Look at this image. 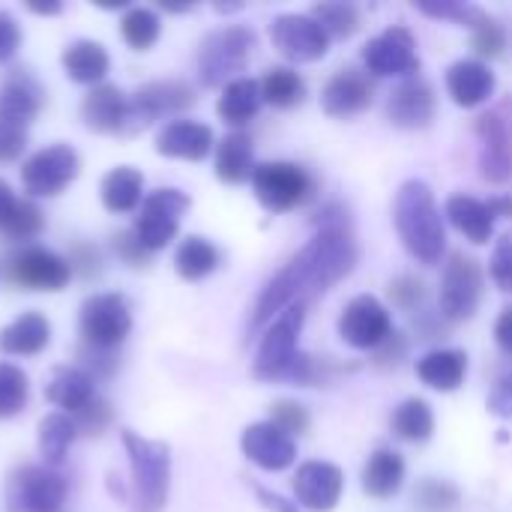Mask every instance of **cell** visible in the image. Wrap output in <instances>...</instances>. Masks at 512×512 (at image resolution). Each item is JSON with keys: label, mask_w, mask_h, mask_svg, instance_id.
Here are the masks:
<instances>
[{"label": "cell", "mask_w": 512, "mask_h": 512, "mask_svg": "<svg viewBox=\"0 0 512 512\" xmlns=\"http://www.w3.org/2000/svg\"><path fill=\"white\" fill-rule=\"evenodd\" d=\"M357 264L354 237L342 225H324L261 291L249 330H261L267 321L279 318L288 306L300 303L306 294H324L342 282Z\"/></svg>", "instance_id": "cell-1"}, {"label": "cell", "mask_w": 512, "mask_h": 512, "mask_svg": "<svg viewBox=\"0 0 512 512\" xmlns=\"http://www.w3.org/2000/svg\"><path fill=\"white\" fill-rule=\"evenodd\" d=\"M393 222L396 231L405 243V249L423 261V264H438L444 249H447V228L444 216L435 204L432 189L423 180H408L396 192L393 201Z\"/></svg>", "instance_id": "cell-2"}, {"label": "cell", "mask_w": 512, "mask_h": 512, "mask_svg": "<svg viewBox=\"0 0 512 512\" xmlns=\"http://www.w3.org/2000/svg\"><path fill=\"white\" fill-rule=\"evenodd\" d=\"M123 447L132 468V512H162L171 492V447L123 429Z\"/></svg>", "instance_id": "cell-3"}, {"label": "cell", "mask_w": 512, "mask_h": 512, "mask_svg": "<svg viewBox=\"0 0 512 512\" xmlns=\"http://www.w3.org/2000/svg\"><path fill=\"white\" fill-rule=\"evenodd\" d=\"M306 321V300L288 306L264 333L261 348L255 354V378L273 381V378H297L309 381V357L297 351V339Z\"/></svg>", "instance_id": "cell-4"}, {"label": "cell", "mask_w": 512, "mask_h": 512, "mask_svg": "<svg viewBox=\"0 0 512 512\" xmlns=\"http://www.w3.org/2000/svg\"><path fill=\"white\" fill-rule=\"evenodd\" d=\"M255 48V33L243 24H231L222 30H213L198 51V75L204 87H219L237 81V72H243L249 54Z\"/></svg>", "instance_id": "cell-5"}, {"label": "cell", "mask_w": 512, "mask_h": 512, "mask_svg": "<svg viewBox=\"0 0 512 512\" xmlns=\"http://www.w3.org/2000/svg\"><path fill=\"white\" fill-rule=\"evenodd\" d=\"M69 483L54 468L21 465L6 480V512H60Z\"/></svg>", "instance_id": "cell-6"}, {"label": "cell", "mask_w": 512, "mask_h": 512, "mask_svg": "<svg viewBox=\"0 0 512 512\" xmlns=\"http://www.w3.org/2000/svg\"><path fill=\"white\" fill-rule=\"evenodd\" d=\"M189 195L180 189H156L141 201V213L132 225V234L138 237V243L153 255L159 249H165L177 231H180V219L189 210Z\"/></svg>", "instance_id": "cell-7"}, {"label": "cell", "mask_w": 512, "mask_h": 512, "mask_svg": "<svg viewBox=\"0 0 512 512\" xmlns=\"http://www.w3.org/2000/svg\"><path fill=\"white\" fill-rule=\"evenodd\" d=\"M132 333V309L123 294H93L81 306V336L87 348L114 351Z\"/></svg>", "instance_id": "cell-8"}, {"label": "cell", "mask_w": 512, "mask_h": 512, "mask_svg": "<svg viewBox=\"0 0 512 512\" xmlns=\"http://www.w3.org/2000/svg\"><path fill=\"white\" fill-rule=\"evenodd\" d=\"M6 279L24 291H63L72 279L69 261L45 246H21L6 258Z\"/></svg>", "instance_id": "cell-9"}, {"label": "cell", "mask_w": 512, "mask_h": 512, "mask_svg": "<svg viewBox=\"0 0 512 512\" xmlns=\"http://www.w3.org/2000/svg\"><path fill=\"white\" fill-rule=\"evenodd\" d=\"M81 171V159L69 144H51L36 150L24 165H21V183L24 192L33 198H54L60 195Z\"/></svg>", "instance_id": "cell-10"}, {"label": "cell", "mask_w": 512, "mask_h": 512, "mask_svg": "<svg viewBox=\"0 0 512 512\" xmlns=\"http://www.w3.org/2000/svg\"><path fill=\"white\" fill-rule=\"evenodd\" d=\"M252 189H255V198L270 213H285L309 198L312 180L294 162H264V165H255Z\"/></svg>", "instance_id": "cell-11"}, {"label": "cell", "mask_w": 512, "mask_h": 512, "mask_svg": "<svg viewBox=\"0 0 512 512\" xmlns=\"http://www.w3.org/2000/svg\"><path fill=\"white\" fill-rule=\"evenodd\" d=\"M483 300V270L474 258L456 252L450 255L441 276V312L450 321H465L477 312Z\"/></svg>", "instance_id": "cell-12"}, {"label": "cell", "mask_w": 512, "mask_h": 512, "mask_svg": "<svg viewBox=\"0 0 512 512\" xmlns=\"http://www.w3.org/2000/svg\"><path fill=\"white\" fill-rule=\"evenodd\" d=\"M339 336L357 351H372L393 336V318L378 297L360 294L345 306L339 318Z\"/></svg>", "instance_id": "cell-13"}, {"label": "cell", "mask_w": 512, "mask_h": 512, "mask_svg": "<svg viewBox=\"0 0 512 512\" xmlns=\"http://www.w3.org/2000/svg\"><path fill=\"white\" fill-rule=\"evenodd\" d=\"M363 63L372 75L387 78V75H417L420 72V57H417V42L414 33L402 24L387 27L375 39L366 42L363 48Z\"/></svg>", "instance_id": "cell-14"}, {"label": "cell", "mask_w": 512, "mask_h": 512, "mask_svg": "<svg viewBox=\"0 0 512 512\" xmlns=\"http://www.w3.org/2000/svg\"><path fill=\"white\" fill-rule=\"evenodd\" d=\"M195 105V90L183 81H150L129 96V132Z\"/></svg>", "instance_id": "cell-15"}, {"label": "cell", "mask_w": 512, "mask_h": 512, "mask_svg": "<svg viewBox=\"0 0 512 512\" xmlns=\"http://www.w3.org/2000/svg\"><path fill=\"white\" fill-rule=\"evenodd\" d=\"M270 39L294 63H312L321 60L330 48L327 30L312 15H279L270 24Z\"/></svg>", "instance_id": "cell-16"}, {"label": "cell", "mask_w": 512, "mask_h": 512, "mask_svg": "<svg viewBox=\"0 0 512 512\" xmlns=\"http://www.w3.org/2000/svg\"><path fill=\"white\" fill-rule=\"evenodd\" d=\"M81 117L84 126L99 135L129 132V96L117 84H96L81 99Z\"/></svg>", "instance_id": "cell-17"}, {"label": "cell", "mask_w": 512, "mask_h": 512, "mask_svg": "<svg viewBox=\"0 0 512 512\" xmlns=\"http://www.w3.org/2000/svg\"><path fill=\"white\" fill-rule=\"evenodd\" d=\"M243 456L261 471H285L297 459V444L291 435L276 429L273 423H255L240 438Z\"/></svg>", "instance_id": "cell-18"}, {"label": "cell", "mask_w": 512, "mask_h": 512, "mask_svg": "<svg viewBox=\"0 0 512 512\" xmlns=\"http://www.w3.org/2000/svg\"><path fill=\"white\" fill-rule=\"evenodd\" d=\"M342 489H345V477L330 462H306V465L297 468L294 492H297V501L306 510L330 512L339 504Z\"/></svg>", "instance_id": "cell-19"}, {"label": "cell", "mask_w": 512, "mask_h": 512, "mask_svg": "<svg viewBox=\"0 0 512 512\" xmlns=\"http://www.w3.org/2000/svg\"><path fill=\"white\" fill-rule=\"evenodd\" d=\"M372 96H375V87L369 81V75L357 72V69H342L336 72L324 93H321V105L330 117H354L360 111H366L372 105Z\"/></svg>", "instance_id": "cell-20"}, {"label": "cell", "mask_w": 512, "mask_h": 512, "mask_svg": "<svg viewBox=\"0 0 512 512\" xmlns=\"http://www.w3.org/2000/svg\"><path fill=\"white\" fill-rule=\"evenodd\" d=\"M387 117L399 129H426L435 117V93L423 78H408L402 81L390 102H387Z\"/></svg>", "instance_id": "cell-21"}, {"label": "cell", "mask_w": 512, "mask_h": 512, "mask_svg": "<svg viewBox=\"0 0 512 512\" xmlns=\"http://www.w3.org/2000/svg\"><path fill=\"white\" fill-rule=\"evenodd\" d=\"M213 150V129L198 120H171L156 135V153L168 159L201 162Z\"/></svg>", "instance_id": "cell-22"}, {"label": "cell", "mask_w": 512, "mask_h": 512, "mask_svg": "<svg viewBox=\"0 0 512 512\" xmlns=\"http://www.w3.org/2000/svg\"><path fill=\"white\" fill-rule=\"evenodd\" d=\"M39 111H42V90L27 72L18 69L0 87V123L15 126V129H27Z\"/></svg>", "instance_id": "cell-23"}, {"label": "cell", "mask_w": 512, "mask_h": 512, "mask_svg": "<svg viewBox=\"0 0 512 512\" xmlns=\"http://www.w3.org/2000/svg\"><path fill=\"white\" fill-rule=\"evenodd\" d=\"M510 204L504 201H495V204H486L480 198H471V195H453L447 201V216L450 222L471 240V243H489L492 234H495V219H498V210H507Z\"/></svg>", "instance_id": "cell-24"}, {"label": "cell", "mask_w": 512, "mask_h": 512, "mask_svg": "<svg viewBox=\"0 0 512 512\" xmlns=\"http://www.w3.org/2000/svg\"><path fill=\"white\" fill-rule=\"evenodd\" d=\"M447 90L456 105L477 108L495 93V72L483 60H456L447 72Z\"/></svg>", "instance_id": "cell-25"}, {"label": "cell", "mask_w": 512, "mask_h": 512, "mask_svg": "<svg viewBox=\"0 0 512 512\" xmlns=\"http://www.w3.org/2000/svg\"><path fill=\"white\" fill-rule=\"evenodd\" d=\"M51 342V324L42 312H24L0 330V351L9 357H36Z\"/></svg>", "instance_id": "cell-26"}, {"label": "cell", "mask_w": 512, "mask_h": 512, "mask_svg": "<svg viewBox=\"0 0 512 512\" xmlns=\"http://www.w3.org/2000/svg\"><path fill=\"white\" fill-rule=\"evenodd\" d=\"M60 63H63V72L72 81L90 84V87L102 84V78L111 69V57H108L105 45L96 42V39H75V42H69L63 48V54H60Z\"/></svg>", "instance_id": "cell-27"}, {"label": "cell", "mask_w": 512, "mask_h": 512, "mask_svg": "<svg viewBox=\"0 0 512 512\" xmlns=\"http://www.w3.org/2000/svg\"><path fill=\"white\" fill-rule=\"evenodd\" d=\"M45 399L51 405L63 408L66 414H78L96 399L93 375L78 366H60V369H54V375L45 387Z\"/></svg>", "instance_id": "cell-28"}, {"label": "cell", "mask_w": 512, "mask_h": 512, "mask_svg": "<svg viewBox=\"0 0 512 512\" xmlns=\"http://www.w3.org/2000/svg\"><path fill=\"white\" fill-rule=\"evenodd\" d=\"M255 174V150L246 132H231L216 144V177L222 183H243Z\"/></svg>", "instance_id": "cell-29"}, {"label": "cell", "mask_w": 512, "mask_h": 512, "mask_svg": "<svg viewBox=\"0 0 512 512\" xmlns=\"http://www.w3.org/2000/svg\"><path fill=\"white\" fill-rule=\"evenodd\" d=\"M141 192H144V174L132 165L111 168L99 183V195L108 213H132L141 204Z\"/></svg>", "instance_id": "cell-30"}, {"label": "cell", "mask_w": 512, "mask_h": 512, "mask_svg": "<svg viewBox=\"0 0 512 512\" xmlns=\"http://www.w3.org/2000/svg\"><path fill=\"white\" fill-rule=\"evenodd\" d=\"M465 372H468V357H465V351H453V348L432 351L417 363L420 381L441 393L459 390V384L465 381Z\"/></svg>", "instance_id": "cell-31"}, {"label": "cell", "mask_w": 512, "mask_h": 512, "mask_svg": "<svg viewBox=\"0 0 512 512\" xmlns=\"http://www.w3.org/2000/svg\"><path fill=\"white\" fill-rule=\"evenodd\" d=\"M405 483V462L396 450H378L363 468V492L369 498H393Z\"/></svg>", "instance_id": "cell-32"}, {"label": "cell", "mask_w": 512, "mask_h": 512, "mask_svg": "<svg viewBox=\"0 0 512 512\" xmlns=\"http://www.w3.org/2000/svg\"><path fill=\"white\" fill-rule=\"evenodd\" d=\"M480 135H483V174L495 183L507 180L512 174V144L507 126L501 123L498 114H489L480 123Z\"/></svg>", "instance_id": "cell-33"}, {"label": "cell", "mask_w": 512, "mask_h": 512, "mask_svg": "<svg viewBox=\"0 0 512 512\" xmlns=\"http://www.w3.org/2000/svg\"><path fill=\"white\" fill-rule=\"evenodd\" d=\"M261 102H264V96H261V81H255V78H237V81H231V84L222 90L216 111H219V117H222L225 123L243 126V123H249V120L261 111Z\"/></svg>", "instance_id": "cell-34"}, {"label": "cell", "mask_w": 512, "mask_h": 512, "mask_svg": "<svg viewBox=\"0 0 512 512\" xmlns=\"http://www.w3.org/2000/svg\"><path fill=\"white\" fill-rule=\"evenodd\" d=\"M78 438V426L69 414H45L39 420V456L45 459V468H57L63 465L69 447Z\"/></svg>", "instance_id": "cell-35"}, {"label": "cell", "mask_w": 512, "mask_h": 512, "mask_svg": "<svg viewBox=\"0 0 512 512\" xmlns=\"http://www.w3.org/2000/svg\"><path fill=\"white\" fill-rule=\"evenodd\" d=\"M174 267H177V276H180V279H186V282H201V279H207V276L219 267V249H216L207 237L189 234V237L177 246Z\"/></svg>", "instance_id": "cell-36"}, {"label": "cell", "mask_w": 512, "mask_h": 512, "mask_svg": "<svg viewBox=\"0 0 512 512\" xmlns=\"http://www.w3.org/2000/svg\"><path fill=\"white\" fill-rule=\"evenodd\" d=\"M393 432L411 444L429 441L435 432V414H432L429 402L426 399H405L393 414Z\"/></svg>", "instance_id": "cell-37"}, {"label": "cell", "mask_w": 512, "mask_h": 512, "mask_svg": "<svg viewBox=\"0 0 512 512\" xmlns=\"http://www.w3.org/2000/svg\"><path fill=\"white\" fill-rule=\"evenodd\" d=\"M42 228H45V216L27 198H15V204L0 219V237L9 243H27L33 237H39Z\"/></svg>", "instance_id": "cell-38"}, {"label": "cell", "mask_w": 512, "mask_h": 512, "mask_svg": "<svg viewBox=\"0 0 512 512\" xmlns=\"http://www.w3.org/2000/svg\"><path fill=\"white\" fill-rule=\"evenodd\" d=\"M159 33H162V21L150 6H129L120 18V36L135 51L153 48L159 42Z\"/></svg>", "instance_id": "cell-39"}, {"label": "cell", "mask_w": 512, "mask_h": 512, "mask_svg": "<svg viewBox=\"0 0 512 512\" xmlns=\"http://www.w3.org/2000/svg\"><path fill=\"white\" fill-rule=\"evenodd\" d=\"M261 96H264V102H270L273 108H294V105H300L303 96H306V81H303L294 69L276 66V69H270V72L261 78Z\"/></svg>", "instance_id": "cell-40"}, {"label": "cell", "mask_w": 512, "mask_h": 512, "mask_svg": "<svg viewBox=\"0 0 512 512\" xmlns=\"http://www.w3.org/2000/svg\"><path fill=\"white\" fill-rule=\"evenodd\" d=\"M27 393V375L12 363H0V420L21 414L27 408Z\"/></svg>", "instance_id": "cell-41"}, {"label": "cell", "mask_w": 512, "mask_h": 512, "mask_svg": "<svg viewBox=\"0 0 512 512\" xmlns=\"http://www.w3.org/2000/svg\"><path fill=\"white\" fill-rule=\"evenodd\" d=\"M324 30L327 36H351L360 24V15L351 3H321L315 6V15H312Z\"/></svg>", "instance_id": "cell-42"}, {"label": "cell", "mask_w": 512, "mask_h": 512, "mask_svg": "<svg viewBox=\"0 0 512 512\" xmlns=\"http://www.w3.org/2000/svg\"><path fill=\"white\" fill-rule=\"evenodd\" d=\"M417 504L423 512H453L459 507V492L444 480H426L417 489Z\"/></svg>", "instance_id": "cell-43"}, {"label": "cell", "mask_w": 512, "mask_h": 512, "mask_svg": "<svg viewBox=\"0 0 512 512\" xmlns=\"http://www.w3.org/2000/svg\"><path fill=\"white\" fill-rule=\"evenodd\" d=\"M270 423L294 438V435H303L309 429V414L297 402H276L273 411H270Z\"/></svg>", "instance_id": "cell-44"}, {"label": "cell", "mask_w": 512, "mask_h": 512, "mask_svg": "<svg viewBox=\"0 0 512 512\" xmlns=\"http://www.w3.org/2000/svg\"><path fill=\"white\" fill-rule=\"evenodd\" d=\"M489 273H492V282L504 294H512V234H504L495 243V252H492V261H489Z\"/></svg>", "instance_id": "cell-45"}, {"label": "cell", "mask_w": 512, "mask_h": 512, "mask_svg": "<svg viewBox=\"0 0 512 512\" xmlns=\"http://www.w3.org/2000/svg\"><path fill=\"white\" fill-rule=\"evenodd\" d=\"M111 420H114V411H111V405L105 402V399H93L84 411H78L75 414V426H78V432H84V435H102L108 426H111Z\"/></svg>", "instance_id": "cell-46"}, {"label": "cell", "mask_w": 512, "mask_h": 512, "mask_svg": "<svg viewBox=\"0 0 512 512\" xmlns=\"http://www.w3.org/2000/svg\"><path fill=\"white\" fill-rule=\"evenodd\" d=\"M471 27H474V48H477V54L498 57L501 48H504V30H501V24H495L492 18L480 15Z\"/></svg>", "instance_id": "cell-47"}, {"label": "cell", "mask_w": 512, "mask_h": 512, "mask_svg": "<svg viewBox=\"0 0 512 512\" xmlns=\"http://www.w3.org/2000/svg\"><path fill=\"white\" fill-rule=\"evenodd\" d=\"M69 270H72V276L78 273L81 279H96L99 273H102V258H99V249L93 246V243H75L72 249H69Z\"/></svg>", "instance_id": "cell-48"}, {"label": "cell", "mask_w": 512, "mask_h": 512, "mask_svg": "<svg viewBox=\"0 0 512 512\" xmlns=\"http://www.w3.org/2000/svg\"><path fill=\"white\" fill-rule=\"evenodd\" d=\"M114 252H117V258H120L123 264H129V267H147V261H150V252L138 243V237H135L132 231L114 234Z\"/></svg>", "instance_id": "cell-49"}, {"label": "cell", "mask_w": 512, "mask_h": 512, "mask_svg": "<svg viewBox=\"0 0 512 512\" xmlns=\"http://www.w3.org/2000/svg\"><path fill=\"white\" fill-rule=\"evenodd\" d=\"M18 45H21V24L9 12L0 9V63L12 60Z\"/></svg>", "instance_id": "cell-50"}, {"label": "cell", "mask_w": 512, "mask_h": 512, "mask_svg": "<svg viewBox=\"0 0 512 512\" xmlns=\"http://www.w3.org/2000/svg\"><path fill=\"white\" fill-rule=\"evenodd\" d=\"M27 147V132L0 123V162H15Z\"/></svg>", "instance_id": "cell-51"}, {"label": "cell", "mask_w": 512, "mask_h": 512, "mask_svg": "<svg viewBox=\"0 0 512 512\" xmlns=\"http://www.w3.org/2000/svg\"><path fill=\"white\" fill-rule=\"evenodd\" d=\"M489 411H492L495 417H501V420H512V372H507V375L495 384V390H492V396H489Z\"/></svg>", "instance_id": "cell-52"}, {"label": "cell", "mask_w": 512, "mask_h": 512, "mask_svg": "<svg viewBox=\"0 0 512 512\" xmlns=\"http://www.w3.org/2000/svg\"><path fill=\"white\" fill-rule=\"evenodd\" d=\"M390 294H393V300L399 306L411 309V306H417L423 300V282L420 279H411V276H402V279H396L390 285Z\"/></svg>", "instance_id": "cell-53"}, {"label": "cell", "mask_w": 512, "mask_h": 512, "mask_svg": "<svg viewBox=\"0 0 512 512\" xmlns=\"http://www.w3.org/2000/svg\"><path fill=\"white\" fill-rule=\"evenodd\" d=\"M255 489V495H258V501L267 507V510L273 512H300L297 510V504H291V501H285L282 495H276V492H270V489H261V486H252Z\"/></svg>", "instance_id": "cell-54"}, {"label": "cell", "mask_w": 512, "mask_h": 512, "mask_svg": "<svg viewBox=\"0 0 512 512\" xmlns=\"http://www.w3.org/2000/svg\"><path fill=\"white\" fill-rule=\"evenodd\" d=\"M495 339H498L501 351L512 354V306H507V309L501 312V318H498V324H495Z\"/></svg>", "instance_id": "cell-55"}, {"label": "cell", "mask_w": 512, "mask_h": 512, "mask_svg": "<svg viewBox=\"0 0 512 512\" xmlns=\"http://www.w3.org/2000/svg\"><path fill=\"white\" fill-rule=\"evenodd\" d=\"M12 204H15V192L9 189V183H6V180H0V219H3V213H6Z\"/></svg>", "instance_id": "cell-56"}, {"label": "cell", "mask_w": 512, "mask_h": 512, "mask_svg": "<svg viewBox=\"0 0 512 512\" xmlns=\"http://www.w3.org/2000/svg\"><path fill=\"white\" fill-rule=\"evenodd\" d=\"M27 9L36 12V15H57L63 6L60 3H27Z\"/></svg>", "instance_id": "cell-57"}]
</instances>
